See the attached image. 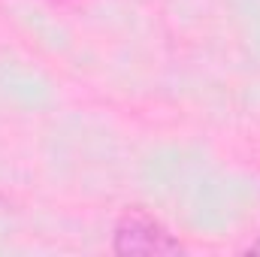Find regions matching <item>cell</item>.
Masks as SVG:
<instances>
[{
  "mask_svg": "<svg viewBox=\"0 0 260 257\" xmlns=\"http://www.w3.org/2000/svg\"><path fill=\"white\" fill-rule=\"evenodd\" d=\"M112 251L115 254H145V257H167L182 254V242L173 239V233L142 209H130L127 215L115 224L112 233Z\"/></svg>",
  "mask_w": 260,
  "mask_h": 257,
  "instance_id": "6da1fadb",
  "label": "cell"
}]
</instances>
